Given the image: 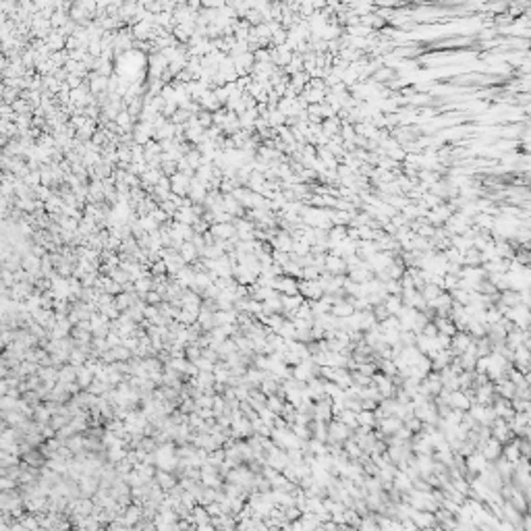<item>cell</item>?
Segmentation results:
<instances>
[{
  "instance_id": "1",
  "label": "cell",
  "mask_w": 531,
  "mask_h": 531,
  "mask_svg": "<svg viewBox=\"0 0 531 531\" xmlns=\"http://www.w3.org/2000/svg\"><path fill=\"white\" fill-rule=\"evenodd\" d=\"M353 438V429H349L345 423H340L338 419L328 421V442L332 444H342L345 440Z\"/></svg>"
},
{
  "instance_id": "2",
  "label": "cell",
  "mask_w": 531,
  "mask_h": 531,
  "mask_svg": "<svg viewBox=\"0 0 531 531\" xmlns=\"http://www.w3.org/2000/svg\"><path fill=\"white\" fill-rule=\"evenodd\" d=\"M371 384L376 386V390L380 392L382 398H392L396 392V386L392 384V378L384 376V373H373L371 376Z\"/></svg>"
},
{
  "instance_id": "3",
  "label": "cell",
  "mask_w": 531,
  "mask_h": 531,
  "mask_svg": "<svg viewBox=\"0 0 531 531\" xmlns=\"http://www.w3.org/2000/svg\"><path fill=\"white\" fill-rule=\"evenodd\" d=\"M299 295L309 301H318L324 297V289L320 287L318 280H301L299 283Z\"/></svg>"
},
{
  "instance_id": "4",
  "label": "cell",
  "mask_w": 531,
  "mask_h": 531,
  "mask_svg": "<svg viewBox=\"0 0 531 531\" xmlns=\"http://www.w3.org/2000/svg\"><path fill=\"white\" fill-rule=\"evenodd\" d=\"M490 436L494 440H498L500 444H507V442H511L513 440V432L509 429V425H507V421L504 419H500V417H496L494 419V423H492V429H490Z\"/></svg>"
},
{
  "instance_id": "5",
  "label": "cell",
  "mask_w": 531,
  "mask_h": 531,
  "mask_svg": "<svg viewBox=\"0 0 531 531\" xmlns=\"http://www.w3.org/2000/svg\"><path fill=\"white\" fill-rule=\"evenodd\" d=\"M311 419L316 421H332V400L330 398H320L314 402V413H311Z\"/></svg>"
},
{
  "instance_id": "6",
  "label": "cell",
  "mask_w": 531,
  "mask_h": 531,
  "mask_svg": "<svg viewBox=\"0 0 531 531\" xmlns=\"http://www.w3.org/2000/svg\"><path fill=\"white\" fill-rule=\"evenodd\" d=\"M465 467H467V473H471V475H479L486 467H488V461L484 459V454L482 452H473V454H469L467 457V461H465Z\"/></svg>"
},
{
  "instance_id": "7",
  "label": "cell",
  "mask_w": 531,
  "mask_h": 531,
  "mask_svg": "<svg viewBox=\"0 0 531 531\" xmlns=\"http://www.w3.org/2000/svg\"><path fill=\"white\" fill-rule=\"evenodd\" d=\"M479 452L484 454V459H486L488 463H494V461H498V459L502 457V444L498 442V440H494V438H490V440L482 446Z\"/></svg>"
},
{
  "instance_id": "8",
  "label": "cell",
  "mask_w": 531,
  "mask_h": 531,
  "mask_svg": "<svg viewBox=\"0 0 531 531\" xmlns=\"http://www.w3.org/2000/svg\"><path fill=\"white\" fill-rule=\"evenodd\" d=\"M413 521V525L421 531V529H432L436 525V519H434V513H427V511H413V515L409 517Z\"/></svg>"
},
{
  "instance_id": "9",
  "label": "cell",
  "mask_w": 531,
  "mask_h": 531,
  "mask_svg": "<svg viewBox=\"0 0 531 531\" xmlns=\"http://www.w3.org/2000/svg\"><path fill=\"white\" fill-rule=\"evenodd\" d=\"M400 425H402V421L396 419V417H384V419L378 421V429H380L382 436H394L400 429Z\"/></svg>"
},
{
  "instance_id": "10",
  "label": "cell",
  "mask_w": 531,
  "mask_h": 531,
  "mask_svg": "<svg viewBox=\"0 0 531 531\" xmlns=\"http://www.w3.org/2000/svg\"><path fill=\"white\" fill-rule=\"evenodd\" d=\"M392 488H394L396 492H400V494H409V492L413 490V482H411L407 475H404V473L396 471L394 477H392Z\"/></svg>"
},
{
  "instance_id": "11",
  "label": "cell",
  "mask_w": 531,
  "mask_h": 531,
  "mask_svg": "<svg viewBox=\"0 0 531 531\" xmlns=\"http://www.w3.org/2000/svg\"><path fill=\"white\" fill-rule=\"evenodd\" d=\"M353 305L347 301V299H342V301H336L334 305H332V309H330V314L334 316V318H349V316H353Z\"/></svg>"
},
{
  "instance_id": "12",
  "label": "cell",
  "mask_w": 531,
  "mask_h": 531,
  "mask_svg": "<svg viewBox=\"0 0 531 531\" xmlns=\"http://www.w3.org/2000/svg\"><path fill=\"white\" fill-rule=\"evenodd\" d=\"M309 432H311V438H316L320 442H328V423L326 421H314L309 425Z\"/></svg>"
},
{
  "instance_id": "13",
  "label": "cell",
  "mask_w": 531,
  "mask_h": 531,
  "mask_svg": "<svg viewBox=\"0 0 531 531\" xmlns=\"http://www.w3.org/2000/svg\"><path fill=\"white\" fill-rule=\"evenodd\" d=\"M434 326H436V330H438V334H444V336H450V338L457 334V328L450 322V318H434Z\"/></svg>"
},
{
  "instance_id": "14",
  "label": "cell",
  "mask_w": 531,
  "mask_h": 531,
  "mask_svg": "<svg viewBox=\"0 0 531 531\" xmlns=\"http://www.w3.org/2000/svg\"><path fill=\"white\" fill-rule=\"evenodd\" d=\"M502 459H507L509 463L517 465V461L521 459L519 446H517V438H513L511 442H507V446H502Z\"/></svg>"
},
{
  "instance_id": "15",
  "label": "cell",
  "mask_w": 531,
  "mask_h": 531,
  "mask_svg": "<svg viewBox=\"0 0 531 531\" xmlns=\"http://www.w3.org/2000/svg\"><path fill=\"white\" fill-rule=\"evenodd\" d=\"M507 502H509V504H511V507H513L515 511H519L521 515H525V513H527V498H525V496H523V494H521V492H519L517 488H515L513 496L509 498Z\"/></svg>"
},
{
  "instance_id": "16",
  "label": "cell",
  "mask_w": 531,
  "mask_h": 531,
  "mask_svg": "<svg viewBox=\"0 0 531 531\" xmlns=\"http://www.w3.org/2000/svg\"><path fill=\"white\" fill-rule=\"evenodd\" d=\"M283 407H285V396H278V394L266 396V409H270L274 415L283 413Z\"/></svg>"
},
{
  "instance_id": "17",
  "label": "cell",
  "mask_w": 531,
  "mask_h": 531,
  "mask_svg": "<svg viewBox=\"0 0 531 531\" xmlns=\"http://www.w3.org/2000/svg\"><path fill=\"white\" fill-rule=\"evenodd\" d=\"M384 307H386V311L390 316H396L398 311L402 309V301H400V295H388L386 299H384Z\"/></svg>"
},
{
  "instance_id": "18",
  "label": "cell",
  "mask_w": 531,
  "mask_h": 531,
  "mask_svg": "<svg viewBox=\"0 0 531 531\" xmlns=\"http://www.w3.org/2000/svg\"><path fill=\"white\" fill-rule=\"evenodd\" d=\"M355 419H357V427H373L376 425V417H373V411H359L355 413Z\"/></svg>"
},
{
  "instance_id": "19",
  "label": "cell",
  "mask_w": 531,
  "mask_h": 531,
  "mask_svg": "<svg viewBox=\"0 0 531 531\" xmlns=\"http://www.w3.org/2000/svg\"><path fill=\"white\" fill-rule=\"evenodd\" d=\"M419 293H421V297L425 299V303H429V301H434L436 297H438V295L442 293V289H440V287H436V285H432V283H427Z\"/></svg>"
},
{
  "instance_id": "20",
  "label": "cell",
  "mask_w": 531,
  "mask_h": 531,
  "mask_svg": "<svg viewBox=\"0 0 531 531\" xmlns=\"http://www.w3.org/2000/svg\"><path fill=\"white\" fill-rule=\"evenodd\" d=\"M336 419H338L340 423H345L349 429H355V427H357V419H355V413H353V411H347V409L340 411V413L336 415Z\"/></svg>"
},
{
  "instance_id": "21",
  "label": "cell",
  "mask_w": 531,
  "mask_h": 531,
  "mask_svg": "<svg viewBox=\"0 0 531 531\" xmlns=\"http://www.w3.org/2000/svg\"><path fill=\"white\" fill-rule=\"evenodd\" d=\"M450 484H452V488H454L459 494H463L465 498L469 496V482H465L463 477H459V479H452Z\"/></svg>"
},
{
  "instance_id": "22",
  "label": "cell",
  "mask_w": 531,
  "mask_h": 531,
  "mask_svg": "<svg viewBox=\"0 0 531 531\" xmlns=\"http://www.w3.org/2000/svg\"><path fill=\"white\" fill-rule=\"evenodd\" d=\"M404 427H407V429L413 434V432H421L423 423H421L417 417H413V415H411V417H407V419H404Z\"/></svg>"
},
{
  "instance_id": "23",
  "label": "cell",
  "mask_w": 531,
  "mask_h": 531,
  "mask_svg": "<svg viewBox=\"0 0 531 531\" xmlns=\"http://www.w3.org/2000/svg\"><path fill=\"white\" fill-rule=\"evenodd\" d=\"M283 513H285V517H287V521H289V523H291V521H297V519H301V513H299V509H297V507L283 509Z\"/></svg>"
},
{
  "instance_id": "24",
  "label": "cell",
  "mask_w": 531,
  "mask_h": 531,
  "mask_svg": "<svg viewBox=\"0 0 531 531\" xmlns=\"http://www.w3.org/2000/svg\"><path fill=\"white\" fill-rule=\"evenodd\" d=\"M160 484L164 488H172V477L170 475H160Z\"/></svg>"
},
{
  "instance_id": "25",
  "label": "cell",
  "mask_w": 531,
  "mask_h": 531,
  "mask_svg": "<svg viewBox=\"0 0 531 531\" xmlns=\"http://www.w3.org/2000/svg\"><path fill=\"white\" fill-rule=\"evenodd\" d=\"M340 531H359V529H355V527H347V525H342V527H340Z\"/></svg>"
}]
</instances>
